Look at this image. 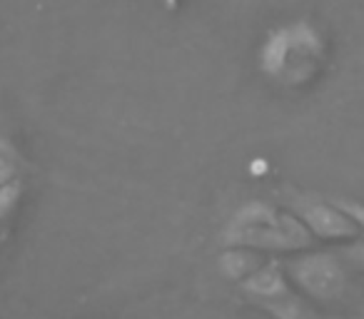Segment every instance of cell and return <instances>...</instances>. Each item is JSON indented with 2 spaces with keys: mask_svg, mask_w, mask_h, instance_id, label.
Listing matches in <instances>:
<instances>
[{
  "mask_svg": "<svg viewBox=\"0 0 364 319\" xmlns=\"http://www.w3.org/2000/svg\"><path fill=\"white\" fill-rule=\"evenodd\" d=\"M223 237L228 247H252L259 252H304L314 242V234L297 215L257 200L235 212Z\"/></svg>",
  "mask_w": 364,
  "mask_h": 319,
  "instance_id": "obj_1",
  "label": "cell"
},
{
  "mask_svg": "<svg viewBox=\"0 0 364 319\" xmlns=\"http://www.w3.org/2000/svg\"><path fill=\"white\" fill-rule=\"evenodd\" d=\"M327 45L309 21H294L272 31L259 50V67L264 75L284 85H304L319 72Z\"/></svg>",
  "mask_w": 364,
  "mask_h": 319,
  "instance_id": "obj_2",
  "label": "cell"
},
{
  "mask_svg": "<svg viewBox=\"0 0 364 319\" xmlns=\"http://www.w3.org/2000/svg\"><path fill=\"white\" fill-rule=\"evenodd\" d=\"M287 274L307 297L317 302H337L347 292V269L337 254H299L287 264Z\"/></svg>",
  "mask_w": 364,
  "mask_h": 319,
  "instance_id": "obj_3",
  "label": "cell"
},
{
  "mask_svg": "<svg viewBox=\"0 0 364 319\" xmlns=\"http://www.w3.org/2000/svg\"><path fill=\"white\" fill-rule=\"evenodd\" d=\"M292 212L307 225V229L317 239H327V242H349V239L359 237V227L334 200H314L304 198V195H292L289 200Z\"/></svg>",
  "mask_w": 364,
  "mask_h": 319,
  "instance_id": "obj_4",
  "label": "cell"
},
{
  "mask_svg": "<svg viewBox=\"0 0 364 319\" xmlns=\"http://www.w3.org/2000/svg\"><path fill=\"white\" fill-rule=\"evenodd\" d=\"M242 289L247 294H252L255 299H262L264 304L277 302V299H284V297H292L287 277H284V269L279 267L277 262L259 264L250 277L242 279Z\"/></svg>",
  "mask_w": 364,
  "mask_h": 319,
  "instance_id": "obj_5",
  "label": "cell"
},
{
  "mask_svg": "<svg viewBox=\"0 0 364 319\" xmlns=\"http://www.w3.org/2000/svg\"><path fill=\"white\" fill-rule=\"evenodd\" d=\"M264 264V259L259 257V249L252 247H230L228 252H223L220 257V269L228 279L242 282L245 277L255 272V269Z\"/></svg>",
  "mask_w": 364,
  "mask_h": 319,
  "instance_id": "obj_6",
  "label": "cell"
},
{
  "mask_svg": "<svg viewBox=\"0 0 364 319\" xmlns=\"http://www.w3.org/2000/svg\"><path fill=\"white\" fill-rule=\"evenodd\" d=\"M21 195H23V185L18 178L8 180V183H0V222L16 212L18 202H21Z\"/></svg>",
  "mask_w": 364,
  "mask_h": 319,
  "instance_id": "obj_7",
  "label": "cell"
},
{
  "mask_svg": "<svg viewBox=\"0 0 364 319\" xmlns=\"http://www.w3.org/2000/svg\"><path fill=\"white\" fill-rule=\"evenodd\" d=\"M18 168H21L18 150L8 140H3V137H0V183L16 180L18 178Z\"/></svg>",
  "mask_w": 364,
  "mask_h": 319,
  "instance_id": "obj_8",
  "label": "cell"
},
{
  "mask_svg": "<svg viewBox=\"0 0 364 319\" xmlns=\"http://www.w3.org/2000/svg\"><path fill=\"white\" fill-rule=\"evenodd\" d=\"M342 257L347 259V264H352L354 269L364 272V234L349 239L347 247L342 249Z\"/></svg>",
  "mask_w": 364,
  "mask_h": 319,
  "instance_id": "obj_9",
  "label": "cell"
},
{
  "mask_svg": "<svg viewBox=\"0 0 364 319\" xmlns=\"http://www.w3.org/2000/svg\"><path fill=\"white\" fill-rule=\"evenodd\" d=\"M334 202L357 222L359 232L364 234V202H359V200H347V198H334Z\"/></svg>",
  "mask_w": 364,
  "mask_h": 319,
  "instance_id": "obj_10",
  "label": "cell"
},
{
  "mask_svg": "<svg viewBox=\"0 0 364 319\" xmlns=\"http://www.w3.org/2000/svg\"><path fill=\"white\" fill-rule=\"evenodd\" d=\"M177 3H180V0H165V8H167V11H175Z\"/></svg>",
  "mask_w": 364,
  "mask_h": 319,
  "instance_id": "obj_11",
  "label": "cell"
}]
</instances>
